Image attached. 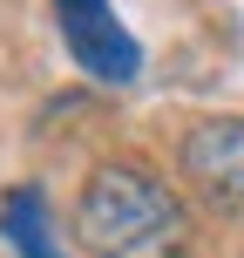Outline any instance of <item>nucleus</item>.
Listing matches in <instances>:
<instances>
[{
	"instance_id": "nucleus-1",
	"label": "nucleus",
	"mask_w": 244,
	"mask_h": 258,
	"mask_svg": "<svg viewBox=\"0 0 244 258\" xmlns=\"http://www.w3.org/2000/svg\"><path fill=\"white\" fill-rule=\"evenodd\" d=\"M75 224L95 258H183L190 251V211L142 163H102L82 190Z\"/></svg>"
},
{
	"instance_id": "nucleus-2",
	"label": "nucleus",
	"mask_w": 244,
	"mask_h": 258,
	"mask_svg": "<svg viewBox=\"0 0 244 258\" xmlns=\"http://www.w3.org/2000/svg\"><path fill=\"white\" fill-rule=\"evenodd\" d=\"M48 7H54V27H61V48L75 54V68L89 82H102V89H129V82H136L142 48L116 21L109 0H48Z\"/></svg>"
},
{
	"instance_id": "nucleus-3",
	"label": "nucleus",
	"mask_w": 244,
	"mask_h": 258,
	"mask_svg": "<svg viewBox=\"0 0 244 258\" xmlns=\"http://www.w3.org/2000/svg\"><path fill=\"white\" fill-rule=\"evenodd\" d=\"M183 177L204 204L244 218V116H217V122H197L183 136Z\"/></svg>"
},
{
	"instance_id": "nucleus-4",
	"label": "nucleus",
	"mask_w": 244,
	"mask_h": 258,
	"mask_svg": "<svg viewBox=\"0 0 244 258\" xmlns=\"http://www.w3.org/2000/svg\"><path fill=\"white\" fill-rule=\"evenodd\" d=\"M0 231H7V245L21 251V258H68L61 238H54V224H48L41 183H14V190L0 197Z\"/></svg>"
}]
</instances>
